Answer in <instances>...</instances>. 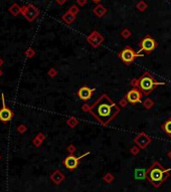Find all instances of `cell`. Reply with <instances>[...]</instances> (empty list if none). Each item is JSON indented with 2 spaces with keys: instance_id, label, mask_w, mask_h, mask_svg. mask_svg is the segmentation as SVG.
I'll return each instance as SVG.
<instances>
[{
  "instance_id": "obj_1",
  "label": "cell",
  "mask_w": 171,
  "mask_h": 192,
  "mask_svg": "<svg viewBox=\"0 0 171 192\" xmlns=\"http://www.w3.org/2000/svg\"><path fill=\"white\" fill-rule=\"evenodd\" d=\"M90 112L102 125H108L119 113V108L107 95H103L94 103Z\"/></svg>"
},
{
  "instance_id": "obj_2",
  "label": "cell",
  "mask_w": 171,
  "mask_h": 192,
  "mask_svg": "<svg viewBox=\"0 0 171 192\" xmlns=\"http://www.w3.org/2000/svg\"><path fill=\"white\" fill-rule=\"evenodd\" d=\"M160 85H164V82H156V79L151 77L148 72H145L142 77L138 79V88H139V90L142 91L145 95L150 94L157 86H160Z\"/></svg>"
},
{
  "instance_id": "obj_3",
  "label": "cell",
  "mask_w": 171,
  "mask_h": 192,
  "mask_svg": "<svg viewBox=\"0 0 171 192\" xmlns=\"http://www.w3.org/2000/svg\"><path fill=\"white\" fill-rule=\"evenodd\" d=\"M167 171H168V169L163 170L158 164H155L147 173L148 179L151 181V183L158 186L161 182L165 179V173Z\"/></svg>"
},
{
  "instance_id": "obj_4",
  "label": "cell",
  "mask_w": 171,
  "mask_h": 192,
  "mask_svg": "<svg viewBox=\"0 0 171 192\" xmlns=\"http://www.w3.org/2000/svg\"><path fill=\"white\" fill-rule=\"evenodd\" d=\"M21 14L29 22H32L39 15V10L32 4H27L21 7Z\"/></svg>"
},
{
  "instance_id": "obj_5",
  "label": "cell",
  "mask_w": 171,
  "mask_h": 192,
  "mask_svg": "<svg viewBox=\"0 0 171 192\" xmlns=\"http://www.w3.org/2000/svg\"><path fill=\"white\" fill-rule=\"evenodd\" d=\"M1 100H2V108L0 109V121L2 122L3 124H7L9 121L11 120L14 116V113L9 109L5 104V99H4V95H1Z\"/></svg>"
},
{
  "instance_id": "obj_6",
  "label": "cell",
  "mask_w": 171,
  "mask_h": 192,
  "mask_svg": "<svg viewBox=\"0 0 171 192\" xmlns=\"http://www.w3.org/2000/svg\"><path fill=\"white\" fill-rule=\"evenodd\" d=\"M119 57L125 62V64L128 65V64H131V62H132L136 58L142 57V54L135 52L131 47H126V48H124L123 51L120 52Z\"/></svg>"
},
{
  "instance_id": "obj_7",
  "label": "cell",
  "mask_w": 171,
  "mask_h": 192,
  "mask_svg": "<svg viewBox=\"0 0 171 192\" xmlns=\"http://www.w3.org/2000/svg\"><path fill=\"white\" fill-rule=\"evenodd\" d=\"M140 46H141V51H144L146 52H150V51H152L156 48L157 44L152 37H150V36H146L145 38L142 39V41H141V44H140Z\"/></svg>"
},
{
  "instance_id": "obj_8",
  "label": "cell",
  "mask_w": 171,
  "mask_h": 192,
  "mask_svg": "<svg viewBox=\"0 0 171 192\" xmlns=\"http://www.w3.org/2000/svg\"><path fill=\"white\" fill-rule=\"evenodd\" d=\"M89 154V152H87V153H85L84 155H82L81 157H75L73 156V155H70V156H68L67 158L65 159V167L68 168V169H70V170H74L77 168L78 166V164H79V160L80 159H82L83 157H85L86 155H88Z\"/></svg>"
},
{
  "instance_id": "obj_9",
  "label": "cell",
  "mask_w": 171,
  "mask_h": 192,
  "mask_svg": "<svg viewBox=\"0 0 171 192\" xmlns=\"http://www.w3.org/2000/svg\"><path fill=\"white\" fill-rule=\"evenodd\" d=\"M141 98H142V94H141V92L139 90H137V89H133V90L129 91L126 96L127 101L129 102L130 104H133V105L139 103L141 101Z\"/></svg>"
},
{
  "instance_id": "obj_10",
  "label": "cell",
  "mask_w": 171,
  "mask_h": 192,
  "mask_svg": "<svg viewBox=\"0 0 171 192\" xmlns=\"http://www.w3.org/2000/svg\"><path fill=\"white\" fill-rule=\"evenodd\" d=\"M93 92L94 89H90L89 87H82L78 92V96L82 101H88L92 98Z\"/></svg>"
},
{
  "instance_id": "obj_11",
  "label": "cell",
  "mask_w": 171,
  "mask_h": 192,
  "mask_svg": "<svg viewBox=\"0 0 171 192\" xmlns=\"http://www.w3.org/2000/svg\"><path fill=\"white\" fill-rule=\"evenodd\" d=\"M9 12H10V14L13 16H17L19 13H21V7L17 3H13L10 6V8H9Z\"/></svg>"
},
{
  "instance_id": "obj_12",
  "label": "cell",
  "mask_w": 171,
  "mask_h": 192,
  "mask_svg": "<svg viewBox=\"0 0 171 192\" xmlns=\"http://www.w3.org/2000/svg\"><path fill=\"white\" fill-rule=\"evenodd\" d=\"M145 177H146V171H145V169H142V168H140V169H136V170H135V178H136L137 180H143Z\"/></svg>"
},
{
  "instance_id": "obj_13",
  "label": "cell",
  "mask_w": 171,
  "mask_h": 192,
  "mask_svg": "<svg viewBox=\"0 0 171 192\" xmlns=\"http://www.w3.org/2000/svg\"><path fill=\"white\" fill-rule=\"evenodd\" d=\"M62 19H64L67 23H72L75 19V16L73 14V13H71L70 11H68V12L65 13L64 16H62Z\"/></svg>"
},
{
  "instance_id": "obj_14",
  "label": "cell",
  "mask_w": 171,
  "mask_h": 192,
  "mask_svg": "<svg viewBox=\"0 0 171 192\" xmlns=\"http://www.w3.org/2000/svg\"><path fill=\"white\" fill-rule=\"evenodd\" d=\"M94 12H95V14L99 16V17H102V16L105 14V12H106V9H105L102 5H98L97 7L94 9Z\"/></svg>"
},
{
  "instance_id": "obj_15",
  "label": "cell",
  "mask_w": 171,
  "mask_h": 192,
  "mask_svg": "<svg viewBox=\"0 0 171 192\" xmlns=\"http://www.w3.org/2000/svg\"><path fill=\"white\" fill-rule=\"evenodd\" d=\"M163 129L164 131H165V133L167 135L171 136V119H169V120H167L165 123H164L163 125Z\"/></svg>"
},
{
  "instance_id": "obj_16",
  "label": "cell",
  "mask_w": 171,
  "mask_h": 192,
  "mask_svg": "<svg viewBox=\"0 0 171 192\" xmlns=\"http://www.w3.org/2000/svg\"><path fill=\"white\" fill-rule=\"evenodd\" d=\"M26 131H27V127H26L25 125L21 124V125L17 126V132H18V133L23 134V133H25Z\"/></svg>"
},
{
  "instance_id": "obj_17",
  "label": "cell",
  "mask_w": 171,
  "mask_h": 192,
  "mask_svg": "<svg viewBox=\"0 0 171 192\" xmlns=\"http://www.w3.org/2000/svg\"><path fill=\"white\" fill-rule=\"evenodd\" d=\"M42 138H44V135H41V134L37 136V138L33 140V143L35 144V146H39V143H40V141L42 140Z\"/></svg>"
},
{
  "instance_id": "obj_18",
  "label": "cell",
  "mask_w": 171,
  "mask_h": 192,
  "mask_svg": "<svg viewBox=\"0 0 171 192\" xmlns=\"http://www.w3.org/2000/svg\"><path fill=\"white\" fill-rule=\"evenodd\" d=\"M34 54H35V52H34V51H33L32 48H28L27 51H25V55H26V57H27L28 58H30L33 57Z\"/></svg>"
},
{
  "instance_id": "obj_19",
  "label": "cell",
  "mask_w": 171,
  "mask_h": 192,
  "mask_svg": "<svg viewBox=\"0 0 171 192\" xmlns=\"http://www.w3.org/2000/svg\"><path fill=\"white\" fill-rule=\"evenodd\" d=\"M78 8H77V6H73V7H71V10H70V12L71 13H73V14L75 15V13H78Z\"/></svg>"
},
{
  "instance_id": "obj_20",
  "label": "cell",
  "mask_w": 171,
  "mask_h": 192,
  "mask_svg": "<svg viewBox=\"0 0 171 192\" xmlns=\"http://www.w3.org/2000/svg\"><path fill=\"white\" fill-rule=\"evenodd\" d=\"M138 7H139L141 10H143V9H145V5H144V3H140V4L138 5Z\"/></svg>"
},
{
  "instance_id": "obj_21",
  "label": "cell",
  "mask_w": 171,
  "mask_h": 192,
  "mask_svg": "<svg viewBox=\"0 0 171 192\" xmlns=\"http://www.w3.org/2000/svg\"><path fill=\"white\" fill-rule=\"evenodd\" d=\"M55 1H57L58 3V4H64V3L65 2V1H67V0H55Z\"/></svg>"
},
{
  "instance_id": "obj_22",
  "label": "cell",
  "mask_w": 171,
  "mask_h": 192,
  "mask_svg": "<svg viewBox=\"0 0 171 192\" xmlns=\"http://www.w3.org/2000/svg\"><path fill=\"white\" fill-rule=\"evenodd\" d=\"M79 3H80V4H85L86 0H79Z\"/></svg>"
},
{
  "instance_id": "obj_23",
  "label": "cell",
  "mask_w": 171,
  "mask_h": 192,
  "mask_svg": "<svg viewBox=\"0 0 171 192\" xmlns=\"http://www.w3.org/2000/svg\"><path fill=\"white\" fill-rule=\"evenodd\" d=\"M3 62H4V61H3L1 58H0V67H1V65H3Z\"/></svg>"
},
{
  "instance_id": "obj_24",
  "label": "cell",
  "mask_w": 171,
  "mask_h": 192,
  "mask_svg": "<svg viewBox=\"0 0 171 192\" xmlns=\"http://www.w3.org/2000/svg\"><path fill=\"white\" fill-rule=\"evenodd\" d=\"M93 1H94V2H96V3H98V2H100L101 0H93Z\"/></svg>"
},
{
  "instance_id": "obj_25",
  "label": "cell",
  "mask_w": 171,
  "mask_h": 192,
  "mask_svg": "<svg viewBox=\"0 0 171 192\" xmlns=\"http://www.w3.org/2000/svg\"><path fill=\"white\" fill-rule=\"evenodd\" d=\"M2 74H3V72H2L1 69H0V77H1V75H2Z\"/></svg>"
},
{
  "instance_id": "obj_26",
  "label": "cell",
  "mask_w": 171,
  "mask_h": 192,
  "mask_svg": "<svg viewBox=\"0 0 171 192\" xmlns=\"http://www.w3.org/2000/svg\"><path fill=\"white\" fill-rule=\"evenodd\" d=\"M0 159H1V156H0Z\"/></svg>"
}]
</instances>
